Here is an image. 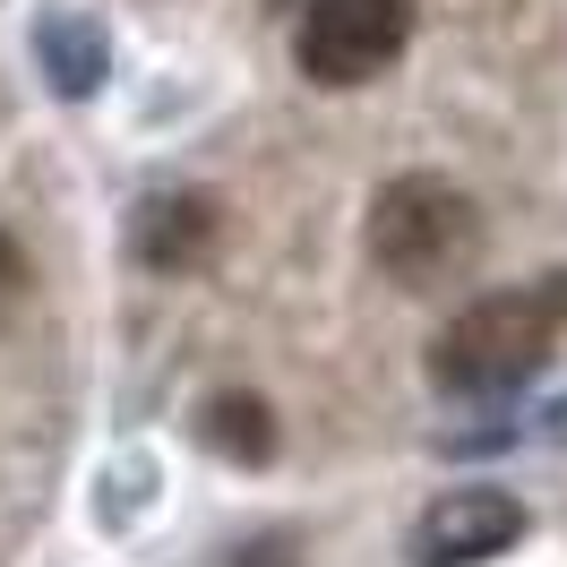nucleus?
Returning a JSON list of instances; mask_svg holds the SVG:
<instances>
[{"instance_id":"nucleus-1","label":"nucleus","mask_w":567,"mask_h":567,"mask_svg":"<svg viewBox=\"0 0 567 567\" xmlns=\"http://www.w3.org/2000/svg\"><path fill=\"white\" fill-rule=\"evenodd\" d=\"M559 336H567V276L498 284L430 336V379L447 395H507L559 353Z\"/></svg>"},{"instance_id":"nucleus-2","label":"nucleus","mask_w":567,"mask_h":567,"mask_svg":"<svg viewBox=\"0 0 567 567\" xmlns=\"http://www.w3.org/2000/svg\"><path fill=\"white\" fill-rule=\"evenodd\" d=\"M482 249V207L447 173H404L370 198V258L395 284H447Z\"/></svg>"},{"instance_id":"nucleus-3","label":"nucleus","mask_w":567,"mask_h":567,"mask_svg":"<svg viewBox=\"0 0 567 567\" xmlns=\"http://www.w3.org/2000/svg\"><path fill=\"white\" fill-rule=\"evenodd\" d=\"M292 61L319 86H370L413 43V0H292Z\"/></svg>"},{"instance_id":"nucleus-4","label":"nucleus","mask_w":567,"mask_h":567,"mask_svg":"<svg viewBox=\"0 0 567 567\" xmlns=\"http://www.w3.org/2000/svg\"><path fill=\"white\" fill-rule=\"evenodd\" d=\"M516 542H525V498L491 491V482L439 491L430 516H422V533H413L422 567H482V559H498V550H516Z\"/></svg>"},{"instance_id":"nucleus-5","label":"nucleus","mask_w":567,"mask_h":567,"mask_svg":"<svg viewBox=\"0 0 567 567\" xmlns=\"http://www.w3.org/2000/svg\"><path fill=\"white\" fill-rule=\"evenodd\" d=\"M215 233H224L215 198H198V189H155L138 207V224H130V249H138V267H155V276H189V267H207Z\"/></svg>"},{"instance_id":"nucleus-6","label":"nucleus","mask_w":567,"mask_h":567,"mask_svg":"<svg viewBox=\"0 0 567 567\" xmlns=\"http://www.w3.org/2000/svg\"><path fill=\"white\" fill-rule=\"evenodd\" d=\"M198 439H207L224 464H249V473H258V464L276 456V413H267V395L224 388L207 413H198Z\"/></svg>"},{"instance_id":"nucleus-7","label":"nucleus","mask_w":567,"mask_h":567,"mask_svg":"<svg viewBox=\"0 0 567 567\" xmlns=\"http://www.w3.org/2000/svg\"><path fill=\"white\" fill-rule=\"evenodd\" d=\"M43 61H52V70L70 61V78H61V86H70V95H86V86L104 78V43H95V27L61 18V27H43Z\"/></svg>"},{"instance_id":"nucleus-8","label":"nucleus","mask_w":567,"mask_h":567,"mask_svg":"<svg viewBox=\"0 0 567 567\" xmlns=\"http://www.w3.org/2000/svg\"><path fill=\"white\" fill-rule=\"evenodd\" d=\"M18 301H27V249H18V233L0 224V319H9Z\"/></svg>"},{"instance_id":"nucleus-9","label":"nucleus","mask_w":567,"mask_h":567,"mask_svg":"<svg viewBox=\"0 0 567 567\" xmlns=\"http://www.w3.org/2000/svg\"><path fill=\"white\" fill-rule=\"evenodd\" d=\"M292 559H301L292 533H267V542H241V550H233V567H292Z\"/></svg>"}]
</instances>
